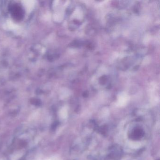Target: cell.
<instances>
[{"label":"cell","instance_id":"obj_1","mask_svg":"<svg viewBox=\"0 0 160 160\" xmlns=\"http://www.w3.org/2000/svg\"><path fill=\"white\" fill-rule=\"evenodd\" d=\"M12 13L17 19H20L23 16V11L18 5H14L12 7Z\"/></svg>","mask_w":160,"mask_h":160},{"label":"cell","instance_id":"obj_2","mask_svg":"<svg viewBox=\"0 0 160 160\" xmlns=\"http://www.w3.org/2000/svg\"><path fill=\"white\" fill-rule=\"evenodd\" d=\"M132 134V137H133V139H138L143 135L144 133H143V131L141 129L137 128L136 129H135L133 131Z\"/></svg>","mask_w":160,"mask_h":160}]
</instances>
